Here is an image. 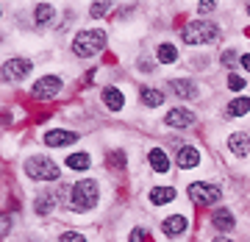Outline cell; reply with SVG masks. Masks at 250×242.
<instances>
[{"mask_svg":"<svg viewBox=\"0 0 250 242\" xmlns=\"http://www.w3.org/2000/svg\"><path fill=\"white\" fill-rule=\"evenodd\" d=\"M103 47H106V31L92 28V31H78L75 42H72V53L81 59H89V56L100 53Z\"/></svg>","mask_w":250,"mask_h":242,"instance_id":"1","label":"cell"},{"mask_svg":"<svg viewBox=\"0 0 250 242\" xmlns=\"http://www.w3.org/2000/svg\"><path fill=\"white\" fill-rule=\"evenodd\" d=\"M98 184L95 181H78L72 187V195H70V203L75 212H89V209L98 206Z\"/></svg>","mask_w":250,"mask_h":242,"instance_id":"2","label":"cell"},{"mask_svg":"<svg viewBox=\"0 0 250 242\" xmlns=\"http://www.w3.org/2000/svg\"><path fill=\"white\" fill-rule=\"evenodd\" d=\"M25 173L34 181H56L59 176H62L59 164H56V161H50L47 156H34V159H28Z\"/></svg>","mask_w":250,"mask_h":242,"instance_id":"3","label":"cell"},{"mask_svg":"<svg viewBox=\"0 0 250 242\" xmlns=\"http://www.w3.org/2000/svg\"><path fill=\"white\" fill-rule=\"evenodd\" d=\"M217 36V25L214 22H189L184 28V42L187 45H206Z\"/></svg>","mask_w":250,"mask_h":242,"instance_id":"4","label":"cell"},{"mask_svg":"<svg viewBox=\"0 0 250 242\" xmlns=\"http://www.w3.org/2000/svg\"><path fill=\"white\" fill-rule=\"evenodd\" d=\"M189 198L195 200L197 206H211V203H217L223 198V189L214 187V184H200V181H195L189 187Z\"/></svg>","mask_w":250,"mask_h":242,"instance_id":"5","label":"cell"},{"mask_svg":"<svg viewBox=\"0 0 250 242\" xmlns=\"http://www.w3.org/2000/svg\"><path fill=\"white\" fill-rule=\"evenodd\" d=\"M59 89H62V81L56 78V75H45V78H39L34 84V98L39 100H50L59 95Z\"/></svg>","mask_w":250,"mask_h":242,"instance_id":"6","label":"cell"},{"mask_svg":"<svg viewBox=\"0 0 250 242\" xmlns=\"http://www.w3.org/2000/svg\"><path fill=\"white\" fill-rule=\"evenodd\" d=\"M0 72H3V78L6 81L25 78L28 72H31V62H28V59H9V62L0 67Z\"/></svg>","mask_w":250,"mask_h":242,"instance_id":"7","label":"cell"},{"mask_svg":"<svg viewBox=\"0 0 250 242\" xmlns=\"http://www.w3.org/2000/svg\"><path fill=\"white\" fill-rule=\"evenodd\" d=\"M72 142H78V134L75 131L56 128V131H47L45 134V145H50V148H62V145H72Z\"/></svg>","mask_w":250,"mask_h":242,"instance_id":"8","label":"cell"},{"mask_svg":"<svg viewBox=\"0 0 250 242\" xmlns=\"http://www.w3.org/2000/svg\"><path fill=\"white\" fill-rule=\"evenodd\" d=\"M164 120H167V126H172V128H189L195 123V114H192L189 109H172Z\"/></svg>","mask_w":250,"mask_h":242,"instance_id":"9","label":"cell"},{"mask_svg":"<svg viewBox=\"0 0 250 242\" xmlns=\"http://www.w3.org/2000/svg\"><path fill=\"white\" fill-rule=\"evenodd\" d=\"M187 217H181V215H172V217H167L164 223H161V231L167 234V237H181V234L187 231Z\"/></svg>","mask_w":250,"mask_h":242,"instance_id":"10","label":"cell"},{"mask_svg":"<svg viewBox=\"0 0 250 242\" xmlns=\"http://www.w3.org/2000/svg\"><path fill=\"white\" fill-rule=\"evenodd\" d=\"M178 164L184 167V170L197 167V164H200V151H195L192 145H184V148L178 151Z\"/></svg>","mask_w":250,"mask_h":242,"instance_id":"11","label":"cell"},{"mask_svg":"<svg viewBox=\"0 0 250 242\" xmlns=\"http://www.w3.org/2000/svg\"><path fill=\"white\" fill-rule=\"evenodd\" d=\"M170 89L178 95V98H187V100H192V98H197V87L192 84V81H170Z\"/></svg>","mask_w":250,"mask_h":242,"instance_id":"12","label":"cell"},{"mask_svg":"<svg viewBox=\"0 0 250 242\" xmlns=\"http://www.w3.org/2000/svg\"><path fill=\"white\" fill-rule=\"evenodd\" d=\"M103 103H106V109H111V111H120L123 109V92L117 89V87H106L103 89Z\"/></svg>","mask_w":250,"mask_h":242,"instance_id":"13","label":"cell"},{"mask_svg":"<svg viewBox=\"0 0 250 242\" xmlns=\"http://www.w3.org/2000/svg\"><path fill=\"white\" fill-rule=\"evenodd\" d=\"M147 161H150V167L156 173H167L170 170V161H167V153L161 151V148H153L150 153H147Z\"/></svg>","mask_w":250,"mask_h":242,"instance_id":"14","label":"cell"},{"mask_svg":"<svg viewBox=\"0 0 250 242\" xmlns=\"http://www.w3.org/2000/svg\"><path fill=\"white\" fill-rule=\"evenodd\" d=\"M228 148H231L236 156H248V153H250V136L248 134H231Z\"/></svg>","mask_w":250,"mask_h":242,"instance_id":"15","label":"cell"},{"mask_svg":"<svg viewBox=\"0 0 250 242\" xmlns=\"http://www.w3.org/2000/svg\"><path fill=\"white\" fill-rule=\"evenodd\" d=\"M211 223H214V228H220V231H231L233 228V215L228 212V209H214Z\"/></svg>","mask_w":250,"mask_h":242,"instance_id":"16","label":"cell"},{"mask_svg":"<svg viewBox=\"0 0 250 242\" xmlns=\"http://www.w3.org/2000/svg\"><path fill=\"white\" fill-rule=\"evenodd\" d=\"M172 198H175V189H172V187H156V189H150V203H156V206L170 203Z\"/></svg>","mask_w":250,"mask_h":242,"instance_id":"17","label":"cell"},{"mask_svg":"<svg viewBox=\"0 0 250 242\" xmlns=\"http://www.w3.org/2000/svg\"><path fill=\"white\" fill-rule=\"evenodd\" d=\"M250 111V98H233L231 103H228V114L231 117H242Z\"/></svg>","mask_w":250,"mask_h":242,"instance_id":"18","label":"cell"},{"mask_svg":"<svg viewBox=\"0 0 250 242\" xmlns=\"http://www.w3.org/2000/svg\"><path fill=\"white\" fill-rule=\"evenodd\" d=\"M53 14H56V9L50 6V3H39V6H36V11H34V17H36V22H39V25H47V22L53 20Z\"/></svg>","mask_w":250,"mask_h":242,"instance_id":"19","label":"cell"},{"mask_svg":"<svg viewBox=\"0 0 250 242\" xmlns=\"http://www.w3.org/2000/svg\"><path fill=\"white\" fill-rule=\"evenodd\" d=\"M142 103H145V106H150V109H156V106H161V103H164V95H161L159 89L145 87V89H142Z\"/></svg>","mask_w":250,"mask_h":242,"instance_id":"20","label":"cell"},{"mask_svg":"<svg viewBox=\"0 0 250 242\" xmlns=\"http://www.w3.org/2000/svg\"><path fill=\"white\" fill-rule=\"evenodd\" d=\"M92 164L89 153H72V156H67V167H72V170H86Z\"/></svg>","mask_w":250,"mask_h":242,"instance_id":"21","label":"cell"},{"mask_svg":"<svg viewBox=\"0 0 250 242\" xmlns=\"http://www.w3.org/2000/svg\"><path fill=\"white\" fill-rule=\"evenodd\" d=\"M156 59H159L161 64H172L175 59H178V50L172 45H159V50H156Z\"/></svg>","mask_w":250,"mask_h":242,"instance_id":"22","label":"cell"},{"mask_svg":"<svg viewBox=\"0 0 250 242\" xmlns=\"http://www.w3.org/2000/svg\"><path fill=\"white\" fill-rule=\"evenodd\" d=\"M50 209H53V198L47 195V192H45V195L36 198V212H39V215H47Z\"/></svg>","mask_w":250,"mask_h":242,"instance_id":"23","label":"cell"},{"mask_svg":"<svg viewBox=\"0 0 250 242\" xmlns=\"http://www.w3.org/2000/svg\"><path fill=\"white\" fill-rule=\"evenodd\" d=\"M108 9H111V3H92L89 14L92 17H103V14H108Z\"/></svg>","mask_w":250,"mask_h":242,"instance_id":"24","label":"cell"},{"mask_svg":"<svg viewBox=\"0 0 250 242\" xmlns=\"http://www.w3.org/2000/svg\"><path fill=\"white\" fill-rule=\"evenodd\" d=\"M114 164L117 170H123L125 167V153H120V151H114V153H108V167Z\"/></svg>","mask_w":250,"mask_h":242,"instance_id":"25","label":"cell"},{"mask_svg":"<svg viewBox=\"0 0 250 242\" xmlns=\"http://www.w3.org/2000/svg\"><path fill=\"white\" fill-rule=\"evenodd\" d=\"M59 242H86V237L78 231H64L62 237H59Z\"/></svg>","mask_w":250,"mask_h":242,"instance_id":"26","label":"cell"},{"mask_svg":"<svg viewBox=\"0 0 250 242\" xmlns=\"http://www.w3.org/2000/svg\"><path fill=\"white\" fill-rule=\"evenodd\" d=\"M228 89H233V92L245 89V78H242V75H231V78H228Z\"/></svg>","mask_w":250,"mask_h":242,"instance_id":"27","label":"cell"},{"mask_svg":"<svg viewBox=\"0 0 250 242\" xmlns=\"http://www.w3.org/2000/svg\"><path fill=\"white\" fill-rule=\"evenodd\" d=\"M214 9H217L214 0H203V3H197V11H200V14H206V11H214Z\"/></svg>","mask_w":250,"mask_h":242,"instance_id":"28","label":"cell"},{"mask_svg":"<svg viewBox=\"0 0 250 242\" xmlns=\"http://www.w3.org/2000/svg\"><path fill=\"white\" fill-rule=\"evenodd\" d=\"M145 240V231H142V228H134V234H131V240H128V242H142Z\"/></svg>","mask_w":250,"mask_h":242,"instance_id":"29","label":"cell"},{"mask_svg":"<svg viewBox=\"0 0 250 242\" xmlns=\"http://www.w3.org/2000/svg\"><path fill=\"white\" fill-rule=\"evenodd\" d=\"M239 62H242V67L250 72V53H242V56H239Z\"/></svg>","mask_w":250,"mask_h":242,"instance_id":"30","label":"cell"},{"mask_svg":"<svg viewBox=\"0 0 250 242\" xmlns=\"http://www.w3.org/2000/svg\"><path fill=\"white\" fill-rule=\"evenodd\" d=\"M223 62H225V64H233V62H236V56H233V50H228V53L223 56Z\"/></svg>","mask_w":250,"mask_h":242,"instance_id":"31","label":"cell"},{"mask_svg":"<svg viewBox=\"0 0 250 242\" xmlns=\"http://www.w3.org/2000/svg\"><path fill=\"white\" fill-rule=\"evenodd\" d=\"M214 242H231V240H225V237H217V240Z\"/></svg>","mask_w":250,"mask_h":242,"instance_id":"32","label":"cell"},{"mask_svg":"<svg viewBox=\"0 0 250 242\" xmlns=\"http://www.w3.org/2000/svg\"><path fill=\"white\" fill-rule=\"evenodd\" d=\"M245 9H248V14H250V3H248V6H245Z\"/></svg>","mask_w":250,"mask_h":242,"instance_id":"33","label":"cell"}]
</instances>
